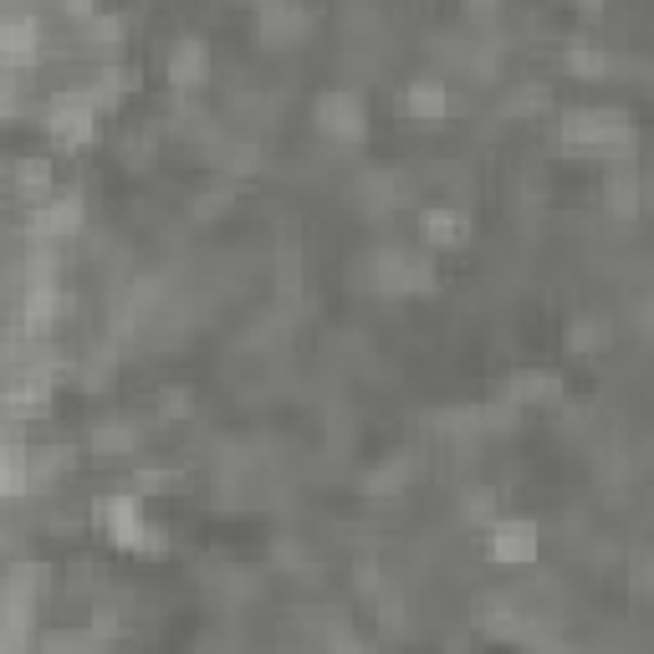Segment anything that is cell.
Wrapping results in <instances>:
<instances>
[{"label":"cell","instance_id":"1","mask_svg":"<svg viewBox=\"0 0 654 654\" xmlns=\"http://www.w3.org/2000/svg\"><path fill=\"white\" fill-rule=\"evenodd\" d=\"M563 144L578 153H629L634 149V128H629V118L614 113V108H572L563 118Z\"/></svg>","mask_w":654,"mask_h":654},{"label":"cell","instance_id":"2","mask_svg":"<svg viewBox=\"0 0 654 654\" xmlns=\"http://www.w3.org/2000/svg\"><path fill=\"white\" fill-rule=\"evenodd\" d=\"M83 231V195H57V200L36 205L32 235L36 240H62V235Z\"/></svg>","mask_w":654,"mask_h":654},{"label":"cell","instance_id":"3","mask_svg":"<svg viewBox=\"0 0 654 654\" xmlns=\"http://www.w3.org/2000/svg\"><path fill=\"white\" fill-rule=\"evenodd\" d=\"M36 41H41V21L32 11H21V5H5V16H0V47H5V62H32Z\"/></svg>","mask_w":654,"mask_h":654},{"label":"cell","instance_id":"4","mask_svg":"<svg viewBox=\"0 0 654 654\" xmlns=\"http://www.w3.org/2000/svg\"><path fill=\"white\" fill-rule=\"evenodd\" d=\"M318 118H322V128L337 134V138H358V134H363V102H358V92H348V87L322 92V98H318Z\"/></svg>","mask_w":654,"mask_h":654},{"label":"cell","instance_id":"5","mask_svg":"<svg viewBox=\"0 0 654 654\" xmlns=\"http://www.w3.org/2000/svg\"><path fill=\"white\" fill-rule=\"evenodd\" d=\"M491 557L496 563H532L538 557V527L532 521H496L491 527Z\"/></svg>","mask_w":654,"mask_h":654},{"label":"cell","instance_id":"6","mask_svg":"<svg viewBox=\"0 0 654 654\" xmlns=\"http://www.w3.org/2000/svg\"><path fill=\"white\" fill-rule=\"evenodd\" d=\"M205 67H210L205 41H200V36H180L174 51H169V83H174V87H195V83H205Z\"/></svg>","mask_w":654,"mask_h":654},{"label":"cell","instance_id":"7","mask_svg":"<svg viewBox=\"0 0 654 654\" xmlns=\"http://www.w3.org/2000/svg\"><path fill=\"white\" fill-rule=\"evenodd\" d=\"M420 231L430 246H455L466 235V215L455 205H430V210H420Z\"/></svg>","mask_w":654,"mask_h":654},{"label":"cell","instance_id":"8","mask_svg":"<svg viewBox=\"0 0 654 654\" xmlns=\"http://www.w3.org/2000/svg\"><path fill=\"white\" fill-rule=\"evenodd\" d=\"M399 108L409 118H445L451 113V92H445L440 83H409L399 92Z\"/></svg>","mask_w":654,"mask_h":654},{"label":"cell","instance_id":"9","mask_svg":"<svg viewBox=\"0 0 654 654\" xmlns=\"http://www.w3.org/2000/svg\"><path fill=\"white\" fill-rule=\"evenodd\" d=\"M604 200L614 215H634L639 210V174L629 164L619 169H608V180H604Z\"/></svg>","mask_w":654,"mask_h":654},{"label":"cell","instance_id":"10","mask_svg":"<svg viewBox=\"0 0 654 654\" xmlns=\"http://www.w3.org/2000/svg\"><path fill=\"white\" fill-rule=\"evenodd\" d=\"M256 21H261V32H267L271 41H286V36L307 32V11H297V5H261Z\"/></svg>","mask_w":654,"mask_h":654},{"label":"cell","instance_id":"11","mask_svg":"<svg viewBox=\"0 0 654 654\" xmlns=\"http://www.w3.org/2000/svg\"><path fill=\"white\" fill-rule=\"evenodd\" d=\"M11 180H16V189L26 195V200H41L51 185V169L41 164V159H21L16 169H11Z\"/></svg>","mask_w":654,"mask_h":654},{"label":"cell","instance_id":"12","mask_svg":"<svg viewBox=\"0 0 654 654\" xmlns=\"http://www.w3.org/2000/svg\"><path fill=\"white\" fill-rule=\"evenodd\" d=\"M511 394H517L521 404L557 399V379H553V373H517V379H511Z\"/></svg>","mask_w":654,"mask_h":654},{"label":"cell","instance_id":"13","mask_svg":"<svg viewBox=\"0 0 654 654\" xmlns=\"http://www.w3.org/2000/svg\"><path fill=\"white\" fill-rule=\"evenodd\" d=\"M92 451H102V455H128L134 451V430H128V424H98V430H92Z\"/></svg>","mask_w":654,"mask_h":654},{"label":"cell","instance_id":"14","mask_svg":"<svg viewBox=\"0 0 654 654\" xmlns=\"http://www.w3.org/2000/svg\"><path fill=\"white\" fill-rule=\"evenodd\" d=\"M568 67H572V72H588V77H599V72H614V51L568 47Z\"/></svg>","mask_w":654,"mask_h":654},{"label":"cell","instance_id":"15","mask_svg":"<svg viewBox=\"0 0 654 654\" xmlns=\"http://www.w3.org/2000/svg\"><path fill=\"white\" fill-rule=\"evenodd\" d=\"M542 102H547V92H542V87H517V92L506 98V113H538Z\"/></svg>","mask_w":654,"mask_h":654}]
</instances>
